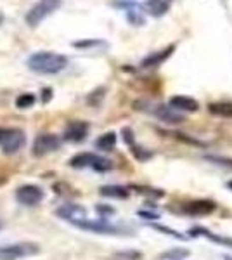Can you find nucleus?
Here are the masks:
<instances>
[{"label": "nucleus", "mask_w": 232, "mask_h": 260, "mask_svg": "<svg viewBox=\"0 0 232 260\" xmlns=\"http://www.w3.org/2000/svg\"><path fill=\"white\" fill-rule=\"evenodd\" d=\"M99 44H103V42H99V40H82V42H75V47H78V49H82V47H94V45H99Z\"/></svg>", "instance_id": "20"}, {"label": "nucleus", "mask_w": 232, "mask_h": 260, "mask_svg": "<svg viewBox=\"0 0 232 260\" xmlns=\"http://www.w3.org/2000/svg\"><path fill=\"white\" fill-rule=\"evenodd\" d=\"M229 187H230V189H232V182H229Z\"/></svg>", "instance_id": "27"}, {"label": "nucleus", "mask_w": 232, "mask_h": 260, "mask_svg": "<svg viewBox=\"0 0 232 260\" xmlns=\"http://www.w3.org/2000/svg\"><path fill=\"white\" fill-rule=\"evenodd\" d=\"M35 95L33 94H21L18 99H16V106L19 108V110H26V108H31L33 104H35Z\"/></svg>", "instance_id": "18"}, {"label": "nucleus", "mask_w": 232, "mask_h": 260, "mask_svg": "<svg viewBox=\"0 0 232 260\" xmlns=\"http://www.w3.org/2000/svg\"><path fill=\"white\" fill-rule=\"evenodd\" d=\"M146 7L153 16H163L168 11V0H147Z\"/></svg>", "instance_id": "16"}, {"label": "nucleus", "mask_w": 232, "mask_h": 260, "mask_svg": "<svg viewBox=\"0 0 232 260\" xmlns=\"http://www.w3.org/2000/svg\"><path fill=\"white\" fill-rule=\"evenodd\" d=\"M61 4H62V0H39V2L26 12L24 21H26L28 26L37 28L47 16L56 12L59 7H61Z\"/></svg>", "instance_id": "2"}, {"label": "nucleus", "mask_w": 232, "mask_h": 260, "mask_svg": "<svg viewBox=\"0 0 232 260\" xmlns=\"http://www.w3.org/2000/svg\"><path fill=\"white\" fill-rule=\"evenodd\" d=\"M116 144V134L115 132H108L104 136H101L99 139L95 141V146L99 149H104V151H111L115 148Z\"/></svg>", "instance_id": "17"}, {"label": "nucleus", "mask_w": 232, "mask_h": 260, "mask_svg": "<svg viewBox=\"0 0 232 260\" xmlns=\"http://www.w3.org/2000/svg\"><path fill=\"white\" fill-rule=\"evenodd\" d=\"M2 132H4V128H0V139H2Z\"/></svg>", "instance_id": "25"}, {"label": "nucleus", "mask_w": 232, "mask_h": 260, "mask_svg": "<svg viewBox=\"0 0 232 260\" xmlns=\"http://www.w3.org/2000/svg\"><path fill=\"white\" fill-rule=\"evenodd\" d=\"M141 255L139 253H136V251H130V253H118L116 255V260H137Z\"/></svg>", "instance_id": "21"}, {"label": "nucleus", "mask_w": 232, "mask_h": 260, "mask_svg": "<svg viewBox=\"0 0 232 260\" xmlns=\"http://www.w3.org/2000/svg\"><path fill=\"white\" fill-rule=\"evenodd\" d=\"M88 134V123L85 121H71L64 130V141L82 142Z\"/></svg>", "instance_id": "9"}, {"label": "nucleus", "mask_w": 232, "mask_h": 260, "mask_svg": "<svg viewBox=\"0 0 232 260\" xmlns=\"http://www.w3.org/2000/svg\"><path fill=\"white\" fill-rule=\"evenodd\" d=\"M0 146L6 154H14L24 146V132L19 128H6L2 132Z\"/></svg>", "instance_id": "5"}, {"label": "nucleus", "mask_w": 232, "mask_h": 260, "mask_svg": "<svg viewBox=\"0 0 232 260\" xmlns=\"http://www.w3.org/2000/svg\"><path fill=\"white\" fill-rule=\"evenodd\" d=\"M40 251L35 243H16V245L0 246V260H18L24 257H31Z\"/></svg>", "instance_id": "4"}, {"label": "nucleus", "mask_w": 232, "mask_h": 260, "mask_svg": "<svg viewBox=\"0 0 232 260\" xmlns=\"http://www.w3.org/2000/svg\"><path fill=\"white\" fill-rule=\"evenodd\" d=\"M101 194L108 196V198H120L123 200L128 196V189L123 186H104L101 187Z\"/></svg>", "instance_id": "15"}, {"label": "nucleus", "mask_w": 232, "mask_h": 260, "mask_svg": "<svg viewBox=\"0 0 232 260\" xmlns=\"http://www.w3.org/2000/svg\"><path fill=\"white\" fill-rule=\"evenodd\" d=\"M153 111V115L158 116L159 120H163V121H167V123H180L184 118L180 115H177L175 110H172V108H167V106H154V110H151Z\"/></svg>", "instance_id": "13"}, {"label": "nucleus", "mask_w": 232, "mask_h": 260, "mask_svg": "<svg viewBox=\"0 0 232 260\" xmlns=\"http://www.w3.org/2000/svg\"><path fill=\"white\" fill-rule=\"evenodd\" d=\"M168 104H170L172 110H179V111L194 113L200 110V103L192 98H187V95H174Z\"/></svg>", "instance_id": "10"}, {"label": "nucleus", "mask_w": 232, "mask_h": 260, "mask_svg": "<svg viewBox=\"0 0 232 260\" xmlns=\"http://www.w3.org/2000/svg\"><path fill=\"white\" fill-rule=\"evenodd\" d=\"M126 18H128L130 23H134L136 26H141L144 23V18L141 16V12L137 11V7H132V9L126 11Z\"/></svg>", "instance_id": "19"}, {"label": "nucleus", "mask_w": 232, "mask_h": 260, "mask_svg": "<svg viewBox=\"0 0 232 260\" xmlns=\"http://www.w3.org/2000/svg\"><path fill=\"white\" fill-rule=\"evenodd\" d=\"M210 113L222 118H232V103H213L210 104Z\"/></svg>", "instance_id": "14"}, {"label": "nucleus", "mask_w": 232, "mask_h": 260, "mask_svg": "<svg viewBox=\"0 0 232 260\" xmlns=\"http://www.w3.org/2000/svg\"><path fill=\"white\" fill-rule=\"evenodd\" d=\"M4 228V224H2V220H0V229H2Z\"/></svg>", "instance_id": "26"}, {"label": "nucleus", "mask_w": 232, "mask_h": 260, "mask_svg": "<svg viewBox=\"0 0 232 260\" xmlns=\"http://www.w3.org/2000/svg\"><path fill=\"white\" fill-rule=\"evenodd\" d=\"M2 21H4V12L0 11V24H2Z\"/></svg>", "instance_id": "24"}, {"label": "nucleus", "mask_w": 232, "mask_h": 260, "mask_svg": "<svg viewBox=\"0 0 232 260\" xmlns=\"http://www.w3.org/2000/svg\"><path fill=\"white\" fill-rule=\"evenodd\" d=\"M44 94H45V99H44V101L47 103V101L50 99V89H45V90H44Z\"/></svg>", "instance_id": "23"}, {"label": "nucleus", "mask_w": 232, "mask_h": 260, "mask_svg": "<svg viewBox=\"0 0 232 260\" xmlns=\"http://www.w3.org/2000/svg\"><path fill=\"white\" fill-rule=\"evenodd\" d=\"M174 50H175V47H174V45H170V47H167L164 50L153 52L151 56H147L146 59H142L141 66H142V68H154V66L163 64V62L172 56V52H174Z\"/></svg>", "instance_id": "11"}, {"label": "nucleus", "mask_w": 232, "mask_h": 260, "mask_svg": "<svg viewBox=\"0 0 232 260\" xmlns=\"http://www.w3.org/2000/svg\"><path fill=\"white\" fill-rule=\"evenodd\" d=\"M57 215L61 217V219L68 220L70 224H73V225H78L80 222H83V220H87V219H88L85 208L80 207V205H73V203L64 205V207L59 208V210H57Z\"/></svg>", "instance_id": "8"}, {"label": "nucleus", "mask_w": 232, "mask_h": 260, "mask_svg": "<svg viewBox=\"0 0 232 260\" xmlns=\"http://www.w3.org/2000/svg\"><path fill=\"white\" fill-rule=\"evenodd\" d=\"M68 66V57L50 50L35 52L28 57V68L39 75H57Z\"/></svg>", "instance_id": "1"}, {"label": "nucleus", "mask_w": 232, "mask_h": 260, "mask_svg": "<svg viewBox=\"0 0 232 260\" xmlns=\"http://www.w3.org/2000/svg\"><path fill=\"white\" fill-rule=\"evenodd\" d=\"M42 198H44V192L39 186H33V184H26V186H21L16 191V200L21 205H26V207H35L39 205Z\"/></svg>", "instance_id": "7"}, {"label": "nucleus", "mask_w": 232, "mask_h": 260, "mask_svg": "<svg viewBox=\"0 0 232 260\" xmlns=\"http://www.w3.org/2000/svg\"><path fill=\"white\" fill-rule=\"evenodd\" d=\"M184 210L187 213H191V215H208V213H212L215 210V203L213 201H206V200L192 201Z\"/></svg>", "instance_id": "12"}, {"label": "nucleus", "mask_w": 232, "mask_h": 260, "mask_svg": "<svg viewBox=\"0 0 232 260\" xmlns=\"http://www.w3.org/2000/svg\"><path fill=\"white\" fill-rule=\"evenodd\" d=\"M61 148V139L54 134H42L33 142V154L35 156H45L49 153H54Z\"/></svg>", "instance_id": "6"}, {"label": "nucleus", "mask_w": 232, "mask_h": 260, "mask_svg": "<svg viewBox=\"0 0 232 260\" xmlns=\"http://www.w3.org/2000/svg\"><path fill=\"white\" fill-rule=\"evenodd\" d=\"M208 160H212V161H217V163H220V165H229L232 167V161L230 160H225V158H217V156H208Z\"/></svg>", "instance_id": "22"}, {"label": "nucleus", "mask_w": 232, "mask_h": 260, "mask_svg": "<svg viewBox=\"0 0 232 260\" xmlns=\"http://www.w3.org/2000/svg\"><path fill=\"white\" fill-rule=\"evenodd\" d=\"M70 165L73 169H87V167H90V169H94L97 172H108L113 169V163L108 158H103L94 153H80L77 156L71 158Z\"/></svg>", "instance_id": "3"}]
</instances>
